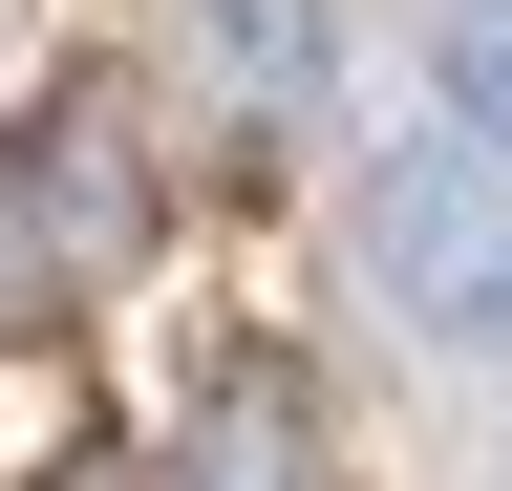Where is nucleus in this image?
Listing matches in <instances>:
<instances>
[{
	"label": "nucleus",
	"mask_w": 512,
	"mask_h": 491,
	"mask_svg": "<svg viewBox=\"0 0 512 491\" xmlns=\"http://www.w3.org/2000/svg\"><path fill=\"white\" fill-rule=\"evenodd\" d=\"M0 257L22 278H128L150 257V171H128V107L107 86L22 107V150H0Z\"/></svg>",
	"instance_id": "2"
},
{
	"label": "nucleus",
	"mask_w": 512,
	"mask_h": 491,
	"mask_svg": "<svg viewBox=\"0 0 512 491\" xmlns=\"http://www.w3.org/2000/svg\"><path fill=\"white\" fill-rule=\"evenodd\" d=\"M192 491H320V449H299V406H278V385H235L214 427H192Z\"/></svg>",
	"instance_id": "5"
},
{
	"label": "nucleus",
	"mask_w": 512,
	"mask_h": 491,
	"mask_svg": "<svg viewBox=\"0 0 512 491\" xmlns=\"http://www.w3.org/2000/svg\"><path fill=\"white\" fill-rule=\"evenodd\" d=\"M427 86H448V150L512 171V0H448V22H427Z\"/></svg>",
	"instance_id": "4"
},
{
	"label": "nucleus",
	"mask_w": 512,
	"mask_h": 491,
	"mask_svg": "<svg viewBox=\"0 0 512 491\" xmlns=\"http://www.w3.org/2000/svg\"><path fill=\"white\" fill-rule=\"evenodd\" d=\"M363 257L427 342H512V171L491 150H384L363 171Z\"/></svg>",
	"instance_id": "1"
},
{
	"label": "nucleus",
	"mask_w": 512,
	"mask_h": 491,
	"mask_svg": "<svg viewBox=\"0 0 512 491\" xmlns=\"http://www.w3.org/2000/svg\"><path fill=\"white\" fill-rule=\"evenodd\" d=\"M192 65L235 86V129H320V0H192Z\"/></svg>",
	"instance_id": "3"
}]
</instances>
